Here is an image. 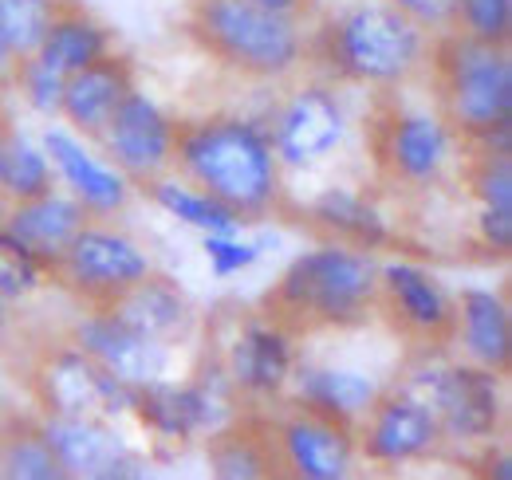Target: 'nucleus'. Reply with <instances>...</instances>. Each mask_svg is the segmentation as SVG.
Here are the masks:
<instances>
[{
	"mask_svg": "<svg viewBox=\"0 0 512 480\" xmlns=\"http://www.w3.org/2000/svg\"><path fill=\"white\" fill-rule=\"evenodd\" d=\"M268 142L284 166V174H308L327 166L351 134V111L343 91L327 79L296 83L276 107L268 111Z\"/></svg>",
	"mask_w": 512,
	"mask_h": 480,
	"instance_id": "nucleus-8",
	"label": "nucleus"
},
{
	"mask_svg": "<svg viewBox=\"0 0 512 480\" xmlns=\"http://www.w3.org/2000/svg\"><path fill=\"white\" fill-rule=\"evenodd\" d=\"M40 146H44V154L52 162L56 185L67 189L87 209V217L115 221L130 209L138 189L130 185L127 174L99 146H91V138H83L60 119H52L40 130Z\"/></svg>",
	"mask_w": 512,
	"mask_h": 480,
	"instance_id": "nucleus-15",
	"label": "nucleus"
},
{
	"mask_svg": "<svg viewBox=\"0 0 512 480\" xmlns=\"http://www.w3.org/2000/svg\"><path fill=\"white\" fill-rule=\"evenodd\" d=\"M52 185H56V174H52V162H48L40 138L4 122L0 126V197L12 205V201H28Z\"/></svg>",
	"mask_w": 512,
	"mask_h": 480,
	"instance_id": "nucleus-29",
	"label": "nucleus"
},
{
	"mask_svg": "<svg viewBox=\"0 0 512 480\" xmlns=\"http://www.w3.org/2000/svg\"><path fill=\"white\" fill-rule=\"evenodd\" d=\"M8 319H12V307H8V303H0V335L8 331Z\"/></svg>",
	"mask_w": 512,
	"mask_h": 480,
	"instance_id": "nucleus-43",
	"label": "nucleus"
},
{
	"mask_svg": "<svg viewBox=\"0 0 512 480\" xmlns=\"http://www.w3.org/2000/svg\"><path fill=\"white\" fill-rule=\"evenodd\" d=\"M355 441H359V461H371L379 469H406L446 449L434 410L398 382L383 390L379 402L367 410V418L355 425Z\"/></svg>",
	"mask_w": 512,
	"mask_h": 480,
	"instance_id": "nucleus-12",
	"label": "nucleus"
},
{
	"mask_svg": "<svg viewBox=\"0 0 512 480\" xmlns=\"http://www.w3.org/2000/svg\"><path fill=\"white\" fill-rule=\"evenodd\" d=\"M99 150L123 170L134 189L150 185L154 178L174 170V142H178V119L150 99L146 91H130L119 103L111 122L99 130Z\"/></svg>",
	"mask_w": 512,
	"mask_h": 480,
	"instance_id": "nucleus-17",
	"label": "nucleus"
},
{
	"mask_svg": "<svg viewBox=\"0 0 512 480\" xmlns=\"http://www.w3.org/2000/svg\"><path fill=\"white\" fill-rule=\"evenodd\" d=\"M449 343L457 359L473 362L481 370L509 374L512 366V311L497 288H461L453 296V331Z\"/></svg>",
	"mask_w": 512,
	"mask_h": 480,
	"instance_id": "nucleus-22",
	"label": "nucleus"
},
{
	"mask_svg": "<svg viewBox=\"0 0 512 480\" xmlns=\"http://www.w3.org/2000/svg\"><path fill=\"white\" fill-rule=\"evenodd\" d=\"M32 394L44 414L71 418H111L123 421L134 414L138 386L107 374L91 355H83L71 339L64 347H48L32 370Z\"/></svg>",
	"mask_w": 512,
	"mask_h": 480,
	"instance_id": "nucleus-10",
	"label": "nucleus"
},
{
	"mask_svg": "<svg viewBox=\"0 0 512 480\" xmlns=\"http://www.w3.org/2000/svg\"><path fill=\"white\" fill-rule=\"evenodd\" d=\"M4 209H8V201H4V197H0V221H4Z\"/></svg>",
	"mask_w": 512,
	"mask_h": 480,
	"instance_id": "nucleus-44",
	"label": "nucleus"
},
{
	"mask_svg": "<svg viewBox=\"0 0 512 480\" xmlns=\"http://www.w3.org/2000/svg\"><path fill=\"white\" fill-rule=\"evenodd\" d=\"M272 307L292 327H359L379 307V256L323 237L280 272Z\"/></svg>",
	"mask_w": 512,
	"mask_h": 480,
	"instance_id": "nucleus-3",
	"label": "nucleus"
},
{
	"mask_svg": "<svg viewBox=\"0 0 512 480\" xmlns=\"http://www.w3.org/2000/svg\"><path fill=\"white\" fill-rule=\"evenodd\" d=\"M461 36H473L481 44H505L512 40V0H457V28Z\"/></svg>",
	"mask_w": 512,
	"mask_h": 480,
	"instance_id": "nucleus-35",
	"label": "nucleus"
},
{
	"mask_svg": "<svg viewBox=\"0 0 512 480\" xmlns=\"http://www.w3.org/2000/svg\"><path fill=\"white\" fill-rule=\"evenodd\" d=\"M485 473H489L493 480H512L509 449H493V445H489V457H485Z\"/></svg>",
	"mask_w": 512,
	"mask_h": 480,
	"instance_id": "nucleus-39",
	"label": "nucleus"
},
{
	"mask_svg": "<svg viewBox=\"0 0 512 480\" xmlns=\"http://www.w3.org/2000/svg\"><path fill=\"white\" fill-rule=\"evenodd\" d=\"M276 469L296 480H347L359 469V441L355 429L343 421L292 406L268 429Z\"/></svg>",
	"mask_w": 512,
	"mask_h": 480,
	"instance_id": "nucleus-18",
	"label": "nucleus"
},
{
	"mask_svg": "<svg viewBox=\"0 0 512 480\" xmlns=\"http://www.w3.org/2000/svg\"><path fill=\"white\" fill-rule=\"evenodd\" d=\"M473 233H477V240H481L485 252H493V256H509L512 252V209H485V205H477Z\"/></svg>",
	"mask_w": 512,
	"mask_h": 480,
	"instance_id": "nucleus-38",
	"label": "nucleus"
},
{
	"mask_svg": "<svg viewBox=\"0 0 512 480\" xmlns=\"http://www.w3.org/2000/svg\"><path fill=\"white\" fill-rule=\"evenodd\" d=\"M0 477L4 480H67L40 425L0 429Z\"/></svg>",
	"mask_w": 512,
	"mask_h": 480,
	"instance_id": "nucleus-30",
	"label": "nucleus"
},
{
	"mask_svg": "<svg viewBox=\"0 0 512 480\" xmlns=\"http://www.w3.org/2000/svg\"><path fill=\"white\" fill-rule=\"evenodd\" d=\"M190 32L221 67L256 83L292 79L312 52L300 16L272 12L256 0H193Z\"/></svg>",
	"mask_w": 512,
	"mask_h": 480,
	"instance_id": "nucleus-4",
	"label": "nucleus"
},
{
	"mask_svg": "<svg viewBox=\"0 0 512 480\" xmlns=\"http://www.w3.org/2000/svg\"><path fill=\"white\" fill-rule=\"evenodd\" d=\"M154 272L150 252L142 248V240H134L127 229H119L115 221H99L91 217L64 256L52 268V280L67 288L75 300L83 303H111L123 296L130 284H138L142 276Z\"/></svg>",
	"mask_w": 512,
	"mask_h": 480,
	"instance_id": "nucleus-9",
	"label": "nucleus"
},
{
	"mask_svg": "<svg viewBox=\"0 0 512 480\" xmlns=\"http://www.w3.org/2000/svg\"><path fill=\"white\" fill-rule=\"evenodd\" d=\"M469 193L485 209H512V154H477Z\"/></svg>",
	"mask_w": 512,
	"mask_h": 480,
	"instance_id": "nucleus-36",
	"label": "nucleus"
},
{
	"mask_svg": "<svg viewBox=\"0 0 512 480\" xmlns=\"http://www.w3.org/2000/svg\"><path fill=\"white\" fill-rule=\"evenodd\" d=\"M12 67H16V60L4 52V44H0V83H8V75H12Z\"/></svg>",
	"mask_w": 512,
	"mask_h": 480,
	"instance_id": "nucleus-42",
	"label": "nucleus"
},
{
	"mask_svg": "<svg viewBox=\"0 0 512 480\" xmlns=\"http://www.w3.org/2000/svg\"><path fill=\"white\" fill-rule=\"evenodd\" d=\"M111 52H115L111 28H107L103 20H95L91 12L64 4V12L52 20L44 44L36 48V60L48 63V67L60 71V75H71V71H79V67H87V63L111 56Z\"/></svg>",
	"mask_w": 512,
	"mask_h": 480,
	"instance_id": "nucleus-27",
	"label": "nucleus"
},
{
	"mask_svg": "<svg viewBox=\"0 0 512 480\" xmlns=\"http://www.w3.org/2000/svg\"><path fill=\"white\" fill-rule=\"evenodd\" d=\"M154 445H193V441H209L213 433L229 429L233 421H241V394L233 390V382L225 378L221 362L197 370L193 378H162L150 386H138L134 398V414Z\"/></svg>",
	"mask_w": 512,
	"mask_h": 480,
	"instance_id": "nucleus-7",
	"label": "nucleus"
},
{
	"mask_svg": "<svg viewBox=\"0 0 512 480\" xmlns=\"http://www.w3.org/2000/svg\"><path fill=\"white\" fill-rule=\"evenodd\" d=\"M256 4H264L272 12H288V16H300V8H304V0H256Z\"/></svg>",
	"mask_w": 512,
	"mask_h": 480,
	"instance_id": "nucleus-40",
	"label": "nucleus"
},
{
	"mask_svg": "<svg viewBox=\"0 0 512 480\" xmlns=\"http://www.w3.org/2000/svg\"><path fill=\"white\" fill-rule=\"evenodd\" d=\"M379 303L422 347H446L453 331V292L442 276L418 260H379Z\"/></svg>",
	"mask_w": 512,
	"mask_h": 480,
	"instance_id": "nucleus-19",
	"label": "nucleus"
},
{
	"mask_svg": "<svg viewBox=\"0 0 512 480\" xmlns=\"http://www.w3.org/2000/svg\"><path fill=\"white\" fill-rule=\"evenodd\" d=\"M205 461L217 480H268L280 473L268 433L249 429L241 421H233L229 429H221L205 441Z\"/></svg>",
	"mask_w": 512,
	"mask_h": 480,
	"instance_id": "nucleus-28",
	"label": "nucleus"
},
{
	"mask_svg": "<svg viewBox=\"0 0 512 480\" xmlns=\"http://www.w3.org/2000/svg\"><path fill=\"white\" fill-rule=\"evenodd\" d=\"M461 134L449 126L442 111L402 107L379 126V162L386 178L406 189H434L457 162Z\"/></svg>",
	"mask_w": 512,
	"mask_h": 480,
	"instance_id": "nucleus-11",
	"label": "nucleus"
},
{
	"mask_svg": "<svg viewBox=\"0 0 512 480\" xmlns=\"http://www.w3.org/2000/svg\"><path fill=\"white\" fill-rule=\"evenodd\" d=\"M67 339L83 355H91L107 374L123 378L130 386H150V382L174 378V370H178V347L134 331L107 303H87L75 315Z\"/></svg>",
	"mask_w": 512,
	"mask_h": 480,
	"instance_id": "nucleus-16",
	"label": "nucleus"
},
{
	"mask_svg": "<svg viewBox=\"0 0 512 480\" xmlns=\"http://www.w3.org/2000/svg\"><path fill=\"white\" fill-rule=\"evenodd\" d=\"M87 209L60 185L28 197V201H12L4 209L0 233L16 240L32 260H40L48 272L56 268V260L64 256V248L71 244V237L87 225Z\"/></svg>",
	"mask_w": 512,
	"mask_h": 480,
	"instance_id": "nucleus-21",
	"label": "nucleus"
},
{
	"mask_svg": "<svg viewBox=\"0 0 512 480\" xmlns=\"http://www.w3.org/2000/svg\"><path fill=\"white\" fill-rule=\"evenodd\" d=\"M48 284H52V272L40 260H32L8 233H0V303L8 307L28 303Z\"/></svg>",
	"mask_w": 512,
	"mask_h": 480,
	"instance_id": "nucleus-33",
	"label": "nucleus"
},
{
	"mask_svg": "<svg viewBox=\"0 0 512 480\" xmlns=\"http://www.w3.org/2000/svg\"><path fill=\"white\" fill-rule=\"evenodd\" d=\"M434 44V71L442 115L461 134V142H477L493 130L512 126V56L505 44H481L473 36L449 32Z\"/></svg>",
	"mask_w": 512,
	"mask_h": 480,
	"instance_id": "nucleus-5",
	"label": "nucleus"
},
{
	"mask_svg": "<svg viewBox=\"0 0 512 480\" xmlns=\"http://www.w3.org/2000/svg\"><path fill=\"white\" fill-rule=\"evenodd\" d=\"M264 244H268L264 237H245V229L241 233H205L201 237V256H205L213 280H233V276L260 264Z\"/></svg>",
	"mask_w": 512,
	"mask_h": 480,
	"instance_id": "nucleus-34",
	"label": "nucleus"
},
{
	"mask_svg": "<svg viewBox=\"0 0 512 480\" xmlns=\"http://www.w3.org/2000/svg\"><path fill=\"white\" fill-rule=\"evenodd\" d=\"M292 402L323 414L331 421H343V425H359L367 418V410L379 402L386 386L375 378V370L367 366H355V362H316V359H300L292 370Z\"/></svg>",
	"mask_w": 512,
	"mask_h": 480,
	"instance_id": "nucleus-20",
	"label": "nucleus"
},
{
	"mask_svg": "<svg viewBox=\"0 0 512 480\" xmlns=\"http://www.w3.org/2000/svg\"><path fill=\"white\" fill-rule=\"evenodd\" d=\"M296 362H300L296 327L272 311V315H245L233 327L225 355H221V370L241 398L272 402L288 394Z\"/></svg>",
	"mask_w": 512,
	"mask_h": 480,
	"instance_id": "nucleus-13",
	"label": "nucleus"
},
{
	"mask_svg": "<svg viewBox=\"0 0 512 480\" xmlns=\"http://www.w3.org/2000/svg\"><path fill=\"white\" fill-rule=\"evenodd\" d=\"M308 225L327 240H343L367 252H379L394 240L383 205L355 185H323L308 201Z\"/></svg>",
	"mask_w": 512,
	"mask_h": 480,
	"instance_id": "nucleus-25",
	"label": "nucleus"
},
{
	"mask_svg": "<svg viewBox=\"0 0 512 480\" xmlns=\"http://www.w3.org/2000/svg\"><path fill=\"white\" fill-rule=\"evenodd\" d=\"M410 394H418L442 425V441L453 449H489L509 414L505 374L481 370L465 359H418L398 378Z\"/></svg>",
	"mask_w": 512,
	"mask_h": 480,
	"instance_id": "nucleus-6",
	"label": "nucleus"
},
{
	"mask_svg": "<svg viewBox=\"0 0 512 480\" xmlns=\"http://www.w3.org/2000/svg\"><path fill=\"white\" fill-rule=\"evenodd\" d=\"M134 91V67L123 56H103L71 71L64 79V103H60V122L71 126L83 138H99V130L111 122L119 103Z\"/></svg>",
	"mask_w": 512,
	"mask_h": 480,
	"instance_id": "nucleus-24",
	"label": "nucleus"
},
{
	"mask_svg": "<svg viewBox=\"0 0 512 480\" xmlns=\"http://www.w3.org/2000/svg\"><path fill=\"white\" fill-rule=\"evenodd\" d=\"M64 79L60 71H52L48 63H40L36 56L16 60L12 75H8V91L36 115V119H60V103H64Z\"/></svg>",
	"mask_w": 512,
	"mask_h": 480,
	"instance_id": "nucleus-32",
	"label": "nucleus"
},
{
	"mask_svg": "<svg viewBox=\"0 0 512 480\" xmlns=\"http://www.w3.org/2000/svg\"><path fill=\"white\" fill-rule=\"evenodd\" d=\"M142 189H146V197H150V205H154L158 213H166L170 221H178V225L193 229L197 237H205V233H241V229H249L225 201H217V197L205 193L201 185L186 181L178 170L154 178L150 185H142Z\"/></svg>",
	"mask_w": 512,
	"mask_h": 480,
	"instance_id": "nucleus-26",
	"label": "nucleus"
},
{
	"mask_svg": "<svg viewBox=\"0 0 512 480\" xmlns=\"http://www.w3.org/2000/svg\"><path fill=\"white\" fill-rule=\"evenodd\" d=\"M316 56L335 83L394 91L430 67L434 36L390 0H359L323 24Z\"/></svg>",
	"mask_w": 512,
	"mask_h": 480,
	"instance_id": "nucleus-2",
	"label": "nucleus"
},
{
	"mask_svg": "<svg viewBox=\"0 0 512 480\" xmlns=\"http://www.w3.org/2000/svg\"><path fill=\"white\" fill-rule=\"evenodd\" d=\"M402 16H410L418 28H426L434 40L457 28V0H390Z\"/></svg>",
	"mask_w": 512,
	"mask_h": 480,
	"instance_id": "nucleus-37",
	"label": "nucleus"
},
{
	"mask_svg": "<svg viewBox=\"0 0 512 480\" xmlns=\"http://www.w3.org/2000/svg\"><path fill=\"white\" fill-rule=\"evenodd\" d=\"M107 307L123 323H130L134 331H142L158 343H170V347H182L197 331V307H193L190 292L178 280L162 276V272L142 276L138 284H130L127 292L115 296Z\"/></svg>",
	"mask_w": 512,
	"mask_h": 480,
	"instance_id": "nucleus-23",
	"label": "nucleus"
},
{
	"mask_svg": "<svg viewBox=\"0 0 512 480\" xmlns=\"http://www.w3.org/2000/svg\"><path fill=\"white\" fill-rule=\"evenodd\" d=\"M36 425L71 480H138L150 473V457L134 449L119 421L44 414Z\"/></svg>",
	"mask_w": 512,
	"mask_h": 480,
	"instance_id": "nucleus-14",
	"label": "nucleus"
},
{
	"mask_svg": "<svg viewBox=\"0 0 512 480\" xmlns=\"http://www.w3.org/2000/svg\"><path fill=\"white\" fill-rule=\"evenodd\" d=\"M174 170L225 201L245 225L284 205V166L268 142V126L253 115H201L178 122Z\"/></svg>",
	"mask_w": 512,
	"mask_h": 480,
	"instance_id": "nucleus-1",
	"label": "nucleus"
},
{
	"mask_svg": "<svg viewBox=\"0 0 512 480\" xmlns=\"http://www.w3.org/2000/svg\"><path fill=\"white\" fill-rule=\"evenodd\" d=\"M67 0H0V44L12 60L36 56Z\"/></svg>",
	"mask_w": 512,
	"mask_h": 480,
	"instance_id": "nucleus-31",
	"label": "nucleus"
},
{
	"mask_svg": "<svg viewBox=\"0 0 512 480\" xmlns=\"http://www.w3.org/2000/svg\"><path fill=\"white\" fill-rule=\"evenodd\" d=\"M4 122H12V91H8V83H0V126Z\"/></svg>",
	"mask_w": 512,
	"mask_h": 480,
	"instance_id": "nucleus-41",
	"label": "nucleus"
}]
</instances>
